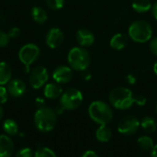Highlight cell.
<instances>
[{"label": "cell", "mask_w": 157, "mask_h": 157, "mask_svg": "<svg viewBox=\"0 0 157 157\" xmlns=\"http://www.w3.org/2000/svg\"><path fill=\"white\" fill-rule=\"evenodd\" d=\"M14 148V143L9 136L0 135V157H11Z\"/></svg>", "instance_id": "14"}, {"label": "cell", "mask_w": 157, "mask_h": 157, "mask_svg": "<svg viewBox=\"0 0 157 157\" xmlns=\"http://www.w3.org/2000/svg\"><path fill=\"white\" fill-rule=\"evenodd\" d=\"M112 137V131L108 125H100L96 131V139L100 143H108Z\"/></svg>", "instance_id": "17"}, {"label": "cell", "mask_w": 157, "mask_h": 157, "mask_svg": "<svg viewBox=\"0 0 157 157\" xmlns=\"http://www.w3.org/2000/svg\"><path fill=\"white\" fill-rule=\"evenodd\" d=\"M46 4L48 7L52 10L61 9L64 5V0H46Z\"/></svg>", "instance_id": "25"}, {"label": "cell", "mask_w": 157, "mask_h": 157, "mask_svg": "<svg viewBox=\"0 0 157 157\" xmlns=\"http://www.w3.org/2000/svg\"><path fill=\"white\" fill-rule=\"evenodd\" d=\"M109 102L117 109L126 110L134 103V96L131 89L123 86L114 88L109 96Z\"/></svg>", "instance_id": "3"}, {"label": "cell", "mask_w": 157, "mask_h": 157, "mask_svg": "<svg viewBox=\"0 0 157 157\" xmlns=\"http://www.w3.org/2000/svg\"><path fill=\"white\" fill-rule=\"evenodd\" d=\"M52 78L56 83L60 85L69 83L73 78L72 68L65 65L58 66L52 73Z\"/></svg>", "instance_id": "11"}, {"label": "cell", "mask_w": 157, "mask_h": 157, "mask_svg": "<svg viewBox=\"0 0 157 157\" xmlns=\"http://www.w3.org/2000/svg\"><path fill=\"white\" fill-rule=\"evenodd\" d=\"M12 77V70L8 63L6 62H0V86L8 84Z\"/></svg>", "instance_id": "18"}, {"label": "cell", "mask_w": 157, "mask_h": 157, "mask_svg": "<svg viewBox=\"0 0 157 157\" xmlns=\"http://www.w3.org/2000/svg\"><path fill=\"white\" fill-rule=\"evenodd\" d=\"M63 92V88L58 83H49L44 86L43 90L45 98L49 99H56L58 98H61Z\"/></svg>", "instance_id": "15"}, {"label": "cell", "mask_w": 157, "mask_h": 157, "mask_svg": "<svg viewBox=\"0 0 157 157\" xmlns=\"http://www.w3.org/2000/svg\"><path fill=\"white\" fill-rule=\"evenodd\" d=\"M132 6L138 13H145L153 7L150 0H133Z\"/></svg>", "instance_id": "21"}, {"label": "cell", "mask_w": 157, "mask_h": 157, "mask_svg": "<svg viewBox=\"0 0 157 157\" xmlns=\"http://www.w3.org/2000/svg\"><path fill=\"white\" fill-rule=\"evenodd\" d=\"M83 78L85 79V80H89L90 78H91V74L89 73V72H86V70L85 71H83Z\"/></svg>", "instance_id": "35"}, {"label": "cell", "mask_w": 157, "mask_h": 157, "mask_svg": "<svg viewBox=\"0 0 157 157\" xmlns=\"http://www.w3.org/2000/svg\"><path fill=\"white\" fill-rule=\"evenodd\" d=\"M16 157H33V153H32V150L30 148H22L20 149L17 155H16Z\"/></svg>", "instance_id": "26"}, {"label": "cell", "mask_w": 157, "mask_h": 157, "mask_svg": "<svg viewBox=\"0 0 157 157\" xmlns=\"http://www.w3.org/2000/svg\"><path fill=\"white\" fill-rule=\"evenodd\" d=\"M3 129H4V132L9 136H14L17 134L18 132V126L17 122L11 119H7L4 121Z\"/></svg>", "instance_id": "22"}, {"label": "cell", "mask_w": 157, "mask_h": 157, "mask_svg": "<svg viewBox=\"0 0 157 157\" xmlns=\"http://www.w3.org/2000/svg\"><path fill=\"white\" fill-rule=\"evenodd\" d=\"M81 157H99L98 155L95 152V151H92V150H88L86 152H85L83 154V155Z\"/></svg>", "instance_id": "32"}, {"label": "cell", "mask_w": 157, "mask_h": 157, "mask_svg": "<svg viewBox=\"0 0 157 157\" xmlns=\"http://www.w3.org/2000/svg\"><path fill=\"white\" fill-rule=\"evenodd\" d=\"M128 36L124 33H117L113 35V37L110 39L109 45L112 49L116 51H121L124 49L128 44Z\"/></svg>", "instance_id": "16"}, {"label": "cell", "mask_w": 157, "mask_h": 157, "mask_svg": "<svg viewBox=\"0 0 157 157\" xmlns=\"http://www.w3.org/2000/svg\"><path fill=\"white\" fill-rule=\"evenodd\" d=\"M34 157H57V155L52 149L48 147H40L36 151Z\"/></svg>", "instance_id": "24"}, {"label": "cell", "mask_w": 157, "mask_h": 157, "mask_svg": "<svg viewBox=\"0 0 157 157\" xmlns=\"http://www.w3.org/2000/svg\"><path fill=\"white\" fill-rule=\"evenodd\" d=\"M141 127L146 132H149V133L155 132L157 130L156 120L153 117H150V116L144 117L143 120L141 121Z\"/></svg>", "instance_id": "20"}, {"label": "cell", "mask_w": 157, "mask_h": 157, "mask_svg": "<svg viewBox=\"0 0 157 157\" xmlns=\"http://www.w3.org/2000/svg\"><path fill=\"white\" fill-rule=\"evenodd\" d=\"M134 103L139 106H144L146 104V98L144 96H136L134 97Z\"/></svg>", "instance_id": "31"}, {"label": "cell", "mask_w": 157, "mask_h": 157, "mask_svg": "<svg viewBox=\"0 0 157 157\" xmlns=\"http://www.w3.org/2000/svg\"><path fill=\"white\" fill-rule=\"evenodd\" d=\"M3 116H4V110H3V109H2V107L0 106V121L2 120V118H3Z\"/></svg>", "instance_id": "38"}, {"label": "cell", "mask_w": 157, "mask_h": 157, "mask_svg": "<svg viewBox=\"0 0 157 157\" xmlns=\"http://www.w3.org/2000/svg\"><path fill=\"white\" fill-rule=\"evenodd\" d=\"M152 12H153V15H154L155 18L157 20V1L155 3V5L152 7Z\"/></svg>", "instance_id": "34"}, {"label": "cell", "mask_w": 157, "mask_h": 157, "mask_svg": "<svg viewBox=\"0 0 157 157\" xmlns=\"http://www.w3.org/2000/svg\"><path fill=\"white\" fill-rule=\"evenodd\" d=\"M36 102H37L38 104H40V105H39V107H40H40H43L44 100H43L42 98H37V99H36Z\"/></svg>", "instance_id": "37"}, {"label": "cell", "mask_w": 157, "mask_h": 157, "mask_svg": "<svg viewBox=\"0 0 157 157\" xmlns=\"http://www.w3.org/2000/svg\"><path fill=\"white\" fill-rule=\"evenodd\" d=\"M26 85L25 83L18 78L11 79L7 84V92L10 96L14 98H19L23 96L26 92Z\"/></svg>", "instance_id": "12"}, {"label": "cell", "mask_w": 157, "mask_h": 157, "mask_svg": "<svg viewBox=\"0 0 157 157\" xmlns=\"http://www.w3.org/2000/svg\"><path fill=\"white\" fill-rule=\"evenodd\" d=\"M64 40L63 32L59 28L51 29L46 35V44L52 49H56L60 47Z\"/></svg>", "instance_id": "10"}, {"label": "cell", "mask_w": 157, "mask_h": 157, "mask_svg": "<svg viewBox=\"0 0 157 157\" xmlns=\"http://www.w3.org/2000/svg\"><path fill=\"white\" fill-rule=\"evenodd\" d=\"M141 121L135 116H125L118 124V132L123 135H132L139 130Z\"/></svg>", "instance_id": "9"}, {"label": "cell", "mask_w": 157, "mask_h": 157, "mask_svg": "<svg viewBox=\"0 0 157 157\" xmlns=\"http://www.w3.org/2000/svg\"><path fill=\"white\" fill-rule=\"evenodd\" d=\"M31 16L35 22L38 24H43L46 22L48 16L46 11L41 6H33L31 9Z\"/></svg>", "instance_id": "19"}, {"label": "cell", "mask_w": 157, "mask_h": 157, "mask_svg": "<svg viewBox=\"0 0 157 157\" xmlns=\"http://www.w3.org/2000/svg\"><path fill=\"white\" fill-rule=\"evenodd\" d=\"M40 53V50L36 44L27 43L20 48L18 52V59L25 66H29L38 60Z\"/></svg>", "instance_id": "7"}, {"label": "cell", "mask_w": 157, "mask_h": 157, "mask_svg": "<svg viewBox=\"0 0 157 157\" xmlns=\"http://www.w3.org/2000/svg\"><path fill=\"white\" fill-rule=\"evenodd\" d=\"M68 63L70 67L76 71H85L88 68L91 58L88 52L84 47H74L68 52Z\"/></svg>", "instance_id": "4"}, {"label": "cell", "mask_w": 157, "mask_h": 157, "mask_svg": "<svg viewBox=\"0 0 157 157\" xmlns=\"http://www.w3.org/2000/svg\"><path fill=\"white\" fill-rule=\"evenodd\" d=\"M34 122L37 129L42 132H48L54 129L57 122L56 112L49 107H40L35 112Z\"/></svg>", "instance_id": "2"}, {"label": "cell", "mask_w": 157, "mask_h": 157, "mask_svg": "<svg viewBox=\"0 0 157 157\" xmlns=\"http://www.w3.org/2000/svg\"><path fill=\"white\" fill-rule=\"evenodd\" d=\"M83 94L76 88H69L63 92L60 98V105L65 110L76 109L83 102Z\"/></svg>", "instance_id": "6"}, {"label": "cell", "mask_w": 157, "mask_h": 157, "mask_svg": "<svg viewBox=\"0 0 157 157\" xmlns=\"http://www.w3.org/2000/svg\"><path fill=\"white\" fill-rule=\"evenodd\" d=\"M151 157H157V144L155 145V147L151 151Z\"/></svg>", "instance_id": "36"}, {"label": "cell", "mask_w": 157, "mask_h": 157, "mask_svg": "<svg viewBox=\"0 0 157 157\" xmlns=\"http://www.w3.org/2000/svg\"><path fill=\"white\" fill-rule=\"evenodd\" d=\"M75 39H76V41L78 42V44L84 48L89 47V46L93 45L95 42L94 34L86 29H80L76 32Z\"/></svg>", "instance_id": "13"}, {"label": "cell", "mask_w": 157, "mask_h": 157, "mask_svg": "<svg viewBox=\"0 0 157 157\" xmlns=\"http://www.w3.org/2000/svg\"><path fill=\"white\" fill-rule=\"evenodd\" d=\"M150 50L153 52V54H155V56H157V36L151 39V41H150Z\"/></svg>", "instance_id": "30"}, {"label": "cell", "mask_w": 157, "mask_h": 157, "mask_svg": "<svg viewBox=\"0 0 157 157\" xmlns=\"http://www.w3.org/2000/svg\"><path fill=\"white\" fill-rule=\"evenodd\" d=\"M9 40H10V38H9L8 34L0 30V48L6 47L9 43Z\"/></svg>", "instance_id": "27"}, {"label": "cell", "mask_w": 157, "mask_h": 157, "mask_svg": "<svg viewBox=\"0 0 157 157\" xmlns=\"http://www.w3.org/2000/svg\"><path fill=\"white\" fill-rule=\"evenodd\" d=\"M152 26L145 20L133 21L129 27V37L136 42H147L152 39Z\"/></svg>", "instance_id": "5"}, {"label": "cell", "mask_w": 157, "mask_h": 157, "mask_svg": "<svg viewBox=\"0 0 157 157\" xmlns=\"http://www.w3.org/2000/svg\"><path fill=\"white\" fill-rule=\"evenodd\" d=\"M126 80H127V82H128L130 85H133V84L136 83V77H135L133 75H132V74H130V75H128L126 76Z\"/></svg>", "instance_id": "33"}, {"label": "cell", "mask_w": 157, "mask_h": 157, "mask_svg": "<svg viewBox=\"0 0 157 157\" xmlns=\"http://www.w3.org/2000/svg\"><path fill=\"white\" fill-rule=\"evenodd\" d=\"M137 144H138L139 147L144 151H152L155 145L154 143V140L150 136H147V135L141 136L137 140Z\"/></svg>", "instance_id": "23"}, {"label": "cell", "mask_w": 157, "mask_h": 157, "mask_svg": "<svg viewBox=\"0 0 157 157\" xmlns=\"http://www.w3.org/2000/svg\"><path fill=\"white\" fill-rule=\"evenodd\" d=\"M88 115L96 123L99 125H108L113 119V110L106 102L96 100L89 105Z\"/></svg>", "instance_id": "1"}, {"label": "cell", "mask_w": 157, "mask_h": 157, "mask_svg": "<svg viewBox=\"0 0 157 157\" xmlns=\"http://www.w3.org/2000/svg\"><path fill=\"white\" fill-rule=\"evenodd\" d=\"M154 72H155V74L157 75V61L155 63V64H154Z\"/></svg>", "instance_id": "39"}, {"label": "cell", "mask_w": 157, "mask_h": 157, "mask_svg": "<svg viewBox=\"0 0 157 157\" xmlns=\"http://www.w3.org/2000/svg\"><path fill=\"white\" fill-rule=\"evenodd\" d=\"M49 79V73L48 70L43 66H36L34 67L29 76V82L32 88L40 89L42 87Z\"/></svg>", "instance_id": "8"}, {"label": "cell", "mask_w": 157, "mask_h": 157, "mask_svg": "<svg viewBox=\"0 0 157 157\" xmlns=\"http://www.w3.org/2000/svg\"><path fill=\"white\" fill-rule=\"evenodd\" d=\"M7 98H8L7 89L5 86H0V105L6 103L7 101Z\"/></svg>", "instance_id": "28"}, {"label": "cell", "mask_w": 157, "mask_h": 157, "mask_svg": "<svg viewBox=\"0 0 157 157\" xmlns=\"http://www.w3.org/2000/svg\"><path fill=\"white\" fill-rule=\"evenodd\" d=\"M7 34H8L10 39H16L20 35V29L17 27H13L9 29Z\"/></svg>", "instance_id": "29"}, {"label": "cell", "mask_w": 157, "mask_h": 157, "mask_svg": "<svg viewBox=\"0 0 157 157\" xmlns=\"http://www.w3.org/2000/svg\"><path fill=\"white\" fill-rule=\"evenodd\" d=\"M155 111H156V113H157V103H156V107H155Z\"/></svg>", "instance_id": "40"}]
</instances>
